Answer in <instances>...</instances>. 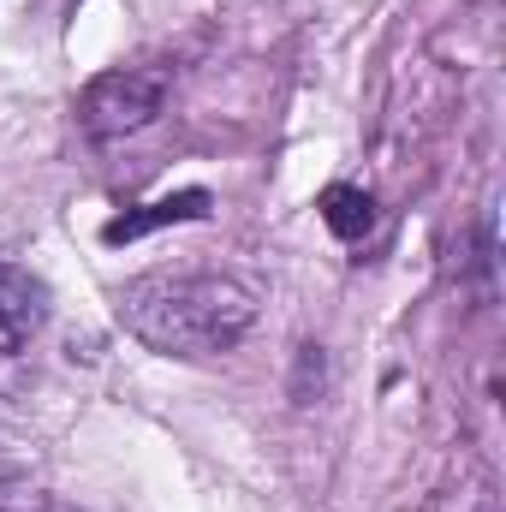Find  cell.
Listing matches in <instances>:
<instances>
[{
    "label": "cell",
    "instance_id": "6da1fadb",
    "mask_svg": "<svg viewBox=\"0 0 506 512\" xmlns=\"http://www.w3.org/2000/svg\"><path fill=\"white\" fill-rule=\"evenodd\" d=\"M120 322L137 346L167 358H221L256 322V298L233 274H137L120 286Z\"/></svg>",
    "mask_w": 506,
    "mask_h": 512
},
{
    "label": "cell",
    "instance_id": "7a4b0ae2",
    "mask_svg": "<svg viewBox=\"0 0 506 512\" xmlns=\"http://www.w3.org/2000/svg\"><path fill=\"white\" fill-rule=\"evenodd\" d=\"M161 108H167V72L120 66V72H102V78L84 84L78 126L90 137H126V131H143Z\"/></svg>",
    "mask_w": 506,
    "mask_h": 512
},
{
    "label": "cell",
    "instance_id": "3957f363",
    "mask_svg": "<svg viewBox=\"0 0 506 512\" xmlns=\"http://www.w3.org/2000/svg\"><path fill=\"white\" fill-rule=\"evenodd\" d=\"M42 316H48L42 280L24 274V268H12V262H0V352H18L42 328Z\"/></svg>",
    "mask_w": 506,
    "mask_h": 512
},
{
    "label": "cell",
    "instance_id": "277c9868",
    "mask_svg": "<svg viewBox=\"0 0 506 512\" xmlns=\"http://www.w3.org/2000/svg\"><path fill=\"white\" fill-rule=\"evenodd\" d=\"M322 221H328L334 239H364V233L376 227V203H370V191H358V185H328V191H322Z\"/></svg>",
    "mask_w": 506,
    "mask_h": 512
},
{
    "label": "cell",
    "instance_id": "5b68a950",
    "mask_svg": "<svg viewBox=\"0 0 506 512\" xmlns=\"http://www.w3.org/2000/svg\"><path fill=\"white\" fill-rule=\"evenodd\" d=\"M197 215H209V191H185V197L149 203V215H126V221H114V227H108V239L120 245V239L149 233V227H167V221H197Z\"/></svg>",
    "mask_w": 506,
    "mask_h": 512
},
{
    "label": "cell",
    "instance_id": "8992f818",
    "mask_svg": "<svg viewBox=\"0 0 506 512\" xmlns=\"http://www.w3.org/2000/svg\"><path fill=\"white\" fill-rule=\"evenodd\" d=\"M0 512H54V501L24 477H0Z\"/></svg>",
    "mask_w": 506,
    "mask_h": 512
}]
</instances>
